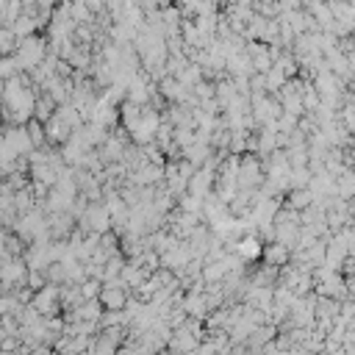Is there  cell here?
I'll list each match as a JSON object with an SVG mask.
<instances>
[{
	"mask_svg": "<svg viewBox=\"0 0 355 355\" xmlns=\"http://www.w3.org/2000/svg\"><path fill=\"white\" fill-rule=\"evenodd\" d=\"M14 55H17L19 67L28 72V69H33L36 64H42V61H44V55H47V42H44V39H39L36 33H28V36H22V39H19V44H17Z\"/></svg>",
	"mask_w": 355,
	"mask_h": 355,
	"instance_id": "cell-1",
	"label": "cell"
},
{
	"mask_svg": "<svg viewBox=\"0 0 355 355\" xmlns=\"http://www.w3.org/2000/svg\"><path fill=\"white\" fill-rule=\"evenodd\" d=\"M263 178H266L263 158H255V153H252V155H241V161H239V178H236L239 189L255 191V189H261Z\"/></svg>",
	"mask_w": 355,
	"mask_h": 355,
	"instance_id": "cell-2",
	"label": "cell"
},
{
	"mask_svg": "<svg viewBox=\"0 0 355 355\" xmlns=\"http://www.w3.org/2000/svg\"><path fill=\"white\" fill-rule=\"evenodd\" d=\"M261 258H263V263H269V266H286L288 263V258H291V250L283 244V241H272V244H266L263 250H261Z\"/></svg>",
	"mask_w": 355,
	"mask_h": 355,
	"instance_id": "cell-3",
	"label": "cell"
},
{
	"mask_svg": "<svg viewBox=\"0 0 355 355\" xmlns=\"http://www.w3.org/2000/svg\"><path fill=\"white\" fill-rule=\"evenodd\" d=\"M313 202H316V194H313L311 186H294L291 194H288V208L302 211V208H308V205H313Z\"/></svg>",
	"mask_w": 355,
	"mask_h": 355,
	"instance_id": "cell-4",
	"label": "cell"
},
{
	"mask_svg": "<svg viewBox=\"0 0 355 355\" xmlns=\"http://www.w3.org/2000/svg\"><path fill=\"white\" fill-rule=\"evenodd\" d=\"M261 250H263V244H258V239H255V236H244V239L236 244V252H239L244 261L258 258V255H261Z\"/></svg>",
	"mask_w": 355,
	"mask_h": 355,
	"instance_id": "cell-5",
	"label": "cell"
}]
</instances>
